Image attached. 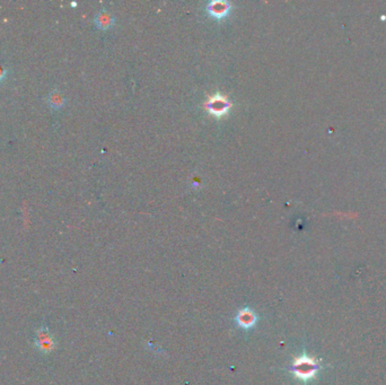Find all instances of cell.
Returning <instances> with one entry per match:
<instances>
[{"label": "cell", "instance_id": "1", "mask_svg": "<svg viewBox=\"0 0 386 385\" xmlns=\"http://www.w3.org/2000/svg\"><path fill=\"white\" fill-rule=\"evenodd\" d=\"M319 369V361L307 355H301L297 357L290 367V370L294 373L295 376L304 382H307L310 379L314 378L315 375L318 374Z\"/></svg>", "mask_w": 386, "mask_h": 385}, {"label": "cell", "instance_id": "2", "mask_svg": "<svg viewBox=\"0 0 386 385\" xmlns=\"http://www.w3.org/2000/svg\"><path fill=\"white\" fill-rule=\"evenodd\" d=\"M34 345L36 347V349H38L40 352H42V354L48 355L55 349L57 342H55L54 337L49 330V328L45 326H42L35 331Z\"/></svg>", "mask_w": 386, "mask_h": 385}, {"label": "cell", "instance_id": "3", "mask_svg": "<svg viewBox=\"0 0 386 385\" xmlns=\"http://www.w3.org/2000/svg\"><path fill=\"white\" fill-rule=\"evenodd\" d=\"M235 321L240 328L244 329V330H250V329H252L257 324L258 314L252 309L244 307L237 313Z\"/></svg>", "mask_w": 386, "mask_h": 385}, {"label": "cell", "instance_id": "4", "mask_svg": "<svg viewBox=\"0 0 386 385\" xmlns=\"http://www.w3.org/2000/svg\"><path fill=\"white\" fill-rule=\"evenodd\" d=\"M207 108L212 114L219 117V115H224L225 113H227V111L230 108V103L224 96L216 95L215 97L209 100Z\"/></svg>", "mask_w": 386, "mask_h": 385}, {"label": "cell", "instance_id": "5", "mask_svg": "<svg viewBox=\"0 0 386 385\" xmlns=\"http://www.w3.org/2000/svg\"><path fill=\"white\" fill-rule=\"evenodd\" d=\"M230 5L226 2H212L208 5L207 11L211 16L216 18H222L228 14Z\"/></svg>", "mask_w": 386, "mask_h": 385}, {"label": "cell", "instance_id": "6", "mask_svg": "<svg viewBox=\"0 0 386 385\" xmlns=\"http://www.w3.org/2000/svg\"><path fill=\"white\" fill-rule=\"evenodd\" d=\"M46 102L50 105L51 109L53 110H60L63 108L66 100H64L63 95L59 91H52L46 97Z\"/></svg>", "mask_w": 386, "mask_h": 385}, {"label": "cell", "instance_id": "7", "mask_svg": "<svg viewBox=\"0 0 386 385\" xmlns=\"http://www.w3.org/2000/svg\"><path fill=\"white\" fill-rule=\"evenodd\" d=\"M113 22H114V18L111 16L108 12H103V11L99 13V15H97L95 18L96 26L102 30L110 29V27L113 25Z\"/></svg>", "mask_w": 386, "mask_h": 385}, {"label": "cell", "instance_id": "8", "mask_svg": "<svg viewBox=\"0 0 386 385\" xmlns=\"http://www.w3.org/2000/svg\"><path fill=\"white\" fill-rule=\"evenodd\" d=\"M7 75V69L3 64H0V82H3Z\"/></svg>", "mask_w": 386, "mask_h": 385}]
</instances>
